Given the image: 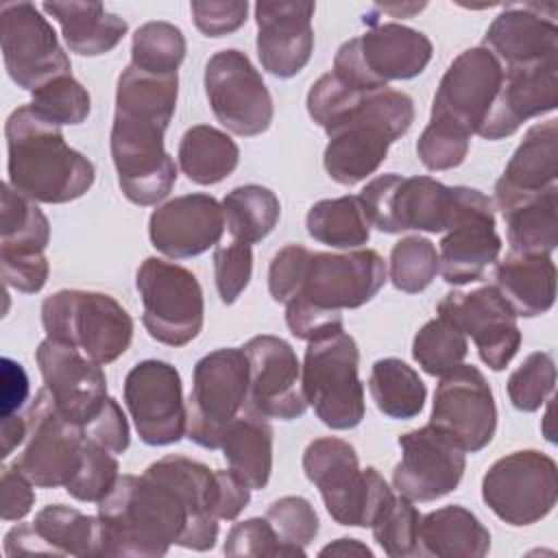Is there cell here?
I'll return each instance as SVG.
<instances>
[{"label": "cell", "instance_id": "6da1fadb", "mask_svg": "<svg viewBox=\"0 0 558 558\" xmlns=\"http://www.w3.org/2000/svg\"><path fill=\"white\" fill-rule=\"evenodd\" d=\"M102 556L159 558L170 545L207 551L218 541V473L163 456L142 475H120L98 501Z\"/></svg>", "mask_w": 558, "mask_h": 558}, {"label": "cell", "instance_id": "7a4b0ae2", "mask_svg": "<svg viewBox=\"0 0 558 558\" xmlns=\"http://www.w3.org/2000/svg\"><path fill=\"white\" fill-rule=\"evenodd\" d=\"M9 185L35 203L61 205L94 185V163L68 146L61 126L44 120L31 105L13 109L4 124Z\"/></svg>", "mask_w": 558, "mask_h": 558}, {"label": "cell", "instance_id": "3957f363", "mask_svg": "<svg viewBox=\"0 0 558 558\" xmlns=\"http://www.w3.org/2000/svg\"><path fill=\"white\" fill-rule=\"evenodd\" d=\"M414 122V100L399 89L375 87L331 126L325 129L323 166L340 185H355L386 161L392 142L401 140Z\"/></svg>", "mask_w": 558, "mask_h": 558}, {"label": "cell", "instance_id": "277c9868", "mask_svg": "<svg viewBox=\"0 0 558 558\" xmlns=\"http://www.w3.org/2000/svg\"><path fill=\"white\" fill-rule=\"evenodd\" d=\"M303 471L340 525L371 527L395 497L381 473L373 466L360 469L353 445L336 436L316 438L305 447Z\"/></svg>", "mask_w": 558, "mask_h": 558}, {"label": "cell", "instance_id": "5b68a950", "mask_svg": "<svg viewBox=\"0 0 558 558\" xmlns=\"http://www.w3.org/2000/svg\"><path fill=\"white\" fill-rule=\"evenodd\" d=\"M46 338L83 351L100 366L116 362L133 340L131 314L98 290H59L41 303Z\"/></svg>", "mask_w": 558, "mask_h": 558}, {"label": "cell", "instance_id": "8992f818", "mask_svg": "<svg viewBox=\"0 0 558 558\" xmlns=\"http://www.w3.org/2000/svg\"><path fill=\"white\" fill-rule=\"evenodd\" d=\"M357 371V342L344 329L307 342L301 366L303 392L307 405L331 429H353L364 418V384Z\"/></svg>", "mask_w": 558, "mask_h": 558}, {"label": "cell", "instance_id": "52a82bcc", "mask_svg": "<svg viewBox=\"0 0 558 558\" xmlns=\"http://www.w3.org/2000/svg\"><path fill=\"white\" fill-rule=\"evenodd\" d=\"M432 54L434 46L425 33L399 22H377L338 48L331 72L360 89L388 87L390 81L418 76Z\"/></svg>", "mask_w": 558, "mask_h": 558}, {"label": "cell", "instance_id": "ba28073f", "mask_svg": "<svg viewBox=\"0 0 558 558\" xmlns=\"http://www.w3.org/2000/svg\"><path fill=\"white\" fill-rule=\"evenodd\" d=\"M360 201L371 227L381 233H442L458 211V185L449 187L432 177L388 172L368 181L360 192Z\"/></svg>", "mask_w": 558, "mask_h": 558}, {"label": "cell", "instance_id": "9c48e42d", "mask_svg": "<svg viewBox=\"0 0 558 558\" xmlns=\"http://www.w3.org/2000/svg\"><path fill=\"white\" fill-rule=\"evenodd\" d=\"M248 401L244 349L222 347L203 355L192 373L185 436L205 449H220L231 421Z\"/></svg>", "mask_w": 558, "mask_h": 558}, {"label": "cell", "instance_id": "30bf717a", "mask_svg": "<svg viewBox=\"0 0 558 558\" xmlns=\"http://www.w3.org/2000/svg\"><path fill=\"white\" fill-rule=\"evenodd\" d=\"M166 129L168 122L157 118L113 113L109 146L118 185L140 207L157 205L177 183V163L163 146Z\"/></svg>", "mask_w": 558, "mask_h": 558}, {"label": "cell", "instance_id": "8fae6325", "mask_svg": "<svg viewBox=\"0 0 558 558\" xmlns=\"http://www.w3.org/2000/svg\"><path fill=\"white\" fill-rule=\"evenodd\" d=\"M142 323L148 336L168 347L192 342L205 320L203 288L192 270L159 257H146L135 272Z\"/></svg>", "mask_w": 558, "mask_h": 558}, {"label": "cell", "instance_id": "7c38bea8", "mask_svg": "<svg viewBox=\"0 0 558 558\" xmlns=\"http://www.w3.org/2000/svg\"><path fill=\"white\" fill-rule=\"evenodd\" d=\"M482 499L508 525L538 523L558 501V466L543 451H512L484 473Z\"/></svg>", "mask_w": 558, "mask_h": 558}, {"label": "cell", "instance_id": "4fadbf2b", "mask_svg": "<svg viewBox=\"0 0 558 558\" xmlns=\"http://www.w3.org/2000/svg\"><path fill=\"white\" fill-rule=\"evenodd\" d=\"M203 83L209 107L227 131L242 137L268 131L275 118L272 96L242 50L227 48L211 54L205 63Z\"/></svg>", "mask_w": 558, "mask_h": 558}, {"label": "cell", "instance_id": "5bb4252c", "mask_svg": "<svg viewBox=\"0 0 558 558\" xmlns=\"http://www.w3.org/2000/svg\"><path fill=\"white\" fill-rule=\"evenodd\" d=\"M0 46L11 81L35 92L52 78L72 74V63L52 24L31 2L0 7Z\"/></svg>", "mask_w": 558, "mask_h": 558}, {"label": "cell", "instance_id": "9a60e30c", "mask_svg": "<svg viewBox=\"0 0 558 558\" xmlns=\"http://www.w3.org/2000/svg\"><path fill=\"white\" fill-rule=\"evenodd\" d=\"M26 438L13 466L39 488L65 486L81 460L85 427L65 418L50 392L41 388L26 410Z\"/></svg>", "mask_w": 558, "mask_h": 558}, {"label": "cell", "instance_id": "2e32d148", "mask_svg": "<svg viewBox=\"0 0 558 558\" xmlns=\"http://www.w3.org/2000/svg\"><path fill=\"white\" fill-rule=\"evenodd\" d=\"M386 279V262L373 248L347 253L312 251L305 277L292 301L340 314L342 310H355L373 301Z\"/></svg>", "mask_w": 558, "mask_h": 558}, {"label": "cell", "instance_id": "e0dca14e", "mask_svg": "<svg viewBox=\"0 0 558 558\" xmlns=\"http://www.w3.org/2000/svg\"><path fill=\"white\" fill-rule=\"evenodd\" d=\"M124 403L142 442L163 447L185 436L187 408L183 384L170 362H137L124 377Z\"/></svg>", "mask_w": 558, "mask_h": 558}, {"label": "cell", "instance_id": "ac0fdd59", "mask_svg": "<svg viewBox=\"0 0 558 558\" xmlns=\"http://www.w3.org/2000/svg\"><path fill=\"white\" fill-rule=\"evenodd\" d=\"M499 253L493 201L475 187L458 185V211L438 246V272L451 286L480 281Z\"/></svg>", "mask_w": 558, "mask_h": 558}, {"label": "cell", "instance_id": "d6986e66", "mask_svg": "<svg viewBox=\"0 0 558 558\" xmlns=\"http://www.w3.org/2000/svg\"><path fill=\"white\" fill-rule=\"evenodd\" d=\"M429 423L445 432L464 453L482 451L497 429V405L484 373L458 364L436 386Z\"/></svg>", "mask_w": 558, "mask_h": 558}, {"label": "cell", "instance_id": "ffe728a7", "mask_svg": "<svg viewBox=\"0 0 558 558\" xmlns=\"http://www.w3.org/2000/svg\"><path fill=\"white\" fill-rule=\"evenodd\" d=\"M504 81V68L484 48H466L445 70L432 100L429 120H440L473 135L493 109Z\"/></svg>", "mask_w": 558, "mask_h": 558}, {"label": "cell", "instance_id": "44dd1931", "mask_svg": "<svg viewBox=\"0 0 558 558\" xmlns=\"http://www.w3.org/2000/svg\"><path fill=\"white\" fill-rule=\"evenodd\" d=\"M438 316L471 336L480 360L490 371H504L521 347L517 314L495 286L471 292H449L436 307Z\"/></svg>", "mask_w": 558, "mask_h": 558}, {"label": "cell", "instance_id": "7402d4cb", "mask_svg": "<svg viewBox=\"0 0 558 558\" xmlns=\"http://www.w3.org/2000/svg\"><path fill=\"white\" fill-rule=\"evenodd\" d=\"M401 460L392 486L412 501H436L458 488L466 469L464 449L432 423L399 436Z\"/></svg>", "mask_w": 558, "mask_h": 558}, {"label": "cell", "instance_id": "603a6c76", "mask_svg": "<svg viewBox=\"0 0 558 558\" xmlns=\"http://www.w3.org/2000/svg\"><path fill=\"white\" fill-rule=\"evenodd\" d=\"M248 360V405L266 418L294 421L307 410L301 364L279 336L262 333L242 347Z\"/></svg>", "mask_w": 558, "mask_h": 558}, {"label": "cell", "instance_id": "cb8c5ba5", "mask_svg": "<svg viewBox=\"0 0 558 558\" xmlns=\"http://www.w3.org/2000/svg\"><path fill=\"white\" fill-rule=\"evenodd\" d=\"M44 388L50 392L59 412L87 427L107 401V377L98 362L76 347L46 338L35 351Z\"/></svg>", "mask_w": 558, "mask_h": 558}, {"label": "cell", "instance_id": "d4e9b609", "mask_svg": "<svg viewBox=\"0 0 558 558\" xmlns=\"http://www.w3.org/2000/svg\"><path fill=\"white\" fill-rule=\"evenodd\" d=\"M314 2L259 0L255 4L257 57L277 78L296 76L314 52Z\"/></svg>", "mask_w": 558, "mask_h": 558}, {"label": "cell", "instance_id": "484cf974", "mask_svg": "<svg viewBox=\"0 0 558 558\" xmlns=\"http://www.w3.org/2000/svg\"><path fill=\"white\" fill-rule=\"evenodd\" d=\"M558 107V57L527 65L504 68V81L490 113L477 135L484 140H504L519 131L532 118Z\"/></svg>", "mask_w": 558, "mask_h": 558}, {"label": "cell", "instance_id": "4316f807", "mask_svg": "<svg viewBox=\"0 0 558 558\" xmlns=\"http://www.w3.org/2000/svg\"><path fill=\"white\" fill-rule=\"evenodd\" d=\"M225 231L222 205L203 192L174 196L148 218L153 246L170 259H190L216 246Z\"/></svg>", "mask_w": 558, "mask_h": 558}, {"label": "cell", "instance_id": "83f0119b", "mask_svg": "<svg viewBox=\"0 0 558 558\" xmlns=\"http://www.w3.org/2000/svg\"><path fill=\"white\" fill-rule=\"evenodd\" d=\"M4 554H52V556H102L100 519L76 508L52 504L35 514L33 523H20L4 534Z\"/></svg>", "mask_w": 558, "mask_h": 558}, {"label": "cell", "instance_id": "f1b7e54d", "mask_svg": "<svg viewBox=\"0 0 558 558\" xmlns=\"http://www.w3.org/2000/svg\"><path fill=\"white\" fill-rule=\"evenodd\" d=\"M545 7L534 2L510 4L493 20L482 46L495 54L501 68L558 57L556 11L545 13Z\"/></svg>", "mask_w": 558, "mask_h": 558}, {"label": "cell", "instance_id": "f546056e", "mask_svg": "<svg viewBox=\"0 0 558 558\" xmlns=\"http://www.w3.org/2000/svg\"><path fill=\"white\" fill-rule=\"evenodd\" d=\"M558 181V120L538 122L527 129L521 144L495 183L499 211L514 203L538 196Z\"/></svg>", "mask_w": 558, "mask_h": 558}, {"label": "cell", "instance_id": "4dcf8cb0", "mask_svg": "<svg viewBox=\"0 0 558 558\" xmlns=\"http://www.w3.org/2000/svg\"><path fill=\"white\" fill-rule=\"evenodd\" d=\"M495 288L517 316L547 314L556 301V266L545 253L510 251L495 268Z\"/></svg>", "mask_w": 558, "mask_h": 558}, {"label": "cell", "instance_id": "1f68e13d", "mask_svg": "<svg viewBox=\"0 0 558 558\" xmlns=\"http://www.w3.org/2000/svg\"><path fill=\"white\" fill-rule=\"evenodd\" d=\"M41 11L59 22L65 46L81 57L111 52L129 31L126 20L100 2H44Z\"/></svg>", "mask_w": 558, "mask_h": 558}, {"label": "cell", "instance_id": "d6a6232c", "mask_svg": "<svg viewBox=\"0 0 558 558\" xmlns=\"http://www.w3.org/2000/svg\"><path fill=\"white\" fill-rule=\"evenodd\" d=\"M222 456L229 469L251 488H266L272 473V427L266 416L246 405L227 427Z\"/></svg>", "mask_w": 558, "mask_h": 558}, {"label": "cell", "instance_id": "836d02e7", "mask_svg": "<svg viewBox=\"0 0 558 558\" xmlns=\"http://www.w3.org/2000/svg\"><path fill=\"white\" fill-rule=\"evenodd\" d=\"M421 554L436 558H482L490 551V532L464 506L451 504L421 517Z\"/></svg>", "mask_w": 558, "mask_h": 558}, {"label": "cell", "instance_id": "e575fe53", "mask_svg": "<svg viewBox=\"0 0 558 558\" xmlns=\"http://www.w3.org/2000/svg\"><path fill=\"white\" fill-rule=\"evenodd\" d=\"M179 168L196 185L225 181L240 161L238 144L220 129L209 124L190 126L179 142Z\"/></svg>", "mask_w": 558, "mask_h": 558}, {"label": "cell", "instance_id": "d590c367", "mask_svg": "<svg viewBox=\"0 0 558 558\" xmlns=\"http://www.w3.org/2000/svg\"><path fill=\"white\" fill-rule=\"evenodd\" d=\"M558 185L501 211L506 238L514 253H545L558 246Z\"/></svg>", "mask_w": 558, "mask_h": 558}, {"label": "cell", "instance_id": "8d00e7d4", "mask_svg": "<svg viewBox=\"0 0 558 558\" xmlns=\"http://www.w3.org/2000/svg\"><path fill=\"white\" fill-rule=\"evenodd\" d=\"M368 392L381 414L399 421L418 416L427 399V388L418 373L399 357H381L373 364Z\"/></svg>", "mask_w": 558, "mask_h": 558}, {"label": "cell", "instance_id": "74e56055", "mask_svg": "<svg viewBox=\"0 0 558 558\" xmlns=\"http://www.w3.org/2000/svg\"><path fill=\"white\" fill-rule=\"evenodd\" d=\"M307 233L331 248H357L371 238V220L360 196L323 198L305 216Z\"/></svg>", "mask_w": 558, "mask_h": 558}, {"label": "cell", "instance_id": "f35d334b", "mask_svg": "<svg viewBox=\"0 0 558 558\" xmlns=\"http://www.w3.org/2000/svg\"><path fill=\"white\" fill-rule=\"evenodd\" d=\"M225 227L233 240L244 244L262 242L279 222L281 203L277 194L264 185H238L222 198Z\"/></svg>", "mask_w": 558, "mask_h": 558}, {"label": "cell", "instance_id": "ab89813d", "mask_svg": "<svg viewBox=\"0 0 558 558\" xmlns=\"http://www.w3.org/2000/svg\"><path fill=\"white\" fill-rule=\"evenodd\" d=\"M50 242V222L35 201L15 192L9 181L0 192V253H44Z\"/></svg>", "mask_w": 558, "mask_h": 558}, {"label": "cell", "instance_id": "60d3db41", "mask_svg": "<svg viewBox=\"0 0 558 558\" xmlns=\"http://www.w3.org/2000/svg\"><path fill=\"white\" fill-rule=\"evenodd\" d=\"M179 98V74L157 76L126 65L116 85V111L159 118L170 122Z\"/></svg>", "mask_w": 558, "mask_h": 558}, {"label": "cell", "instance_id": "b9f144b4", "mask_svg": "<svg viewBox=\"0 0 558 558\" xmlns=\"http://www.w3.org/2000/svg\"><path fill=\"white\" fill-rule=\"evenodd\" d=\"M185 35L170 22H146L131 39V65L157 76L177 74L185 59Z\"/></svg>", "mask_w": 558, "mask_h": 558}, {"label": "cell", "instance_id": "7bdbcfd3", "mask_svg": "<svg viewBox=\"0 0 558 558\" xmlns=\"http://www.w3.org/2000/svg\"><path fill=\"white\" fill-rule=\"evenodd\" d=\"M469 353L466 336L445 318L427 320L412 340V357L418 366L434 377H442Z\"/></svg>", "mask_w": 558, "mask_h": 558}, {"label": "cell", "instance_id": "ee69618b", "mask_svg": "<svg viewBox=\"0 0 558 558\" xmlns=\"http://www.w3.org/2000/svg\"><path fill=\"white\" fill-rule=\"evenodd\" d=\"M438 275V251L423 235H405L390 251L388 277L405 294L423 292Z\"/></svg>", "mask_w": 558, "mask_h": 558}, {"label": "cell", "instance_id": "f6af8a7d", "mask_svg": "<svg viewBox=\"0 0 558 558\" xmlns=\"http://www.w3.org/2000/svg\"><path fill=\"white\" fill-rule=\"evenodd\" d=\"M418 527L421 512L416 510L414 501L403 495H395L371 525L375 543L390 558H408L421 554Z\"/></svg>", "mask_w": 558, "mask_h": 558}, {"label": "cell", "instance_id": "bcb514c9", "mask_svg": "<svg viewBox=\"0 0 558 558\" xmlns=\"http://www.w3.org/2000/svg\"><path fill=\"white\" fill-rule=\"evenodd\" d=\"M120 464L116 460V453L92 440L85 438L83 453L78 460V466L72 475V480L63 486L70 497L87 504H98L107 497V493L116 486L120 477Z\"/></svg>", "mask_w": 558, "mask_h": 558}, {"label": "cell", "instance_id": "7dc6e473", "mask_svg": "<svg viewBox=\"0 0 558 558\" xmlns=\"http://www.w3.org/2000/svg\"><path fill=\"white\" fill-rule=\"evenodd\" d=\"M28 105L35 113L57 126L81 124L92 111L89 92L72 74L52 78L50 83L35 89Z\"/></svg>", "mask_w": 558, "mask_h": 558}, {"label": "cell", "instance_id": "c3c4849f", "mask_svg": "<svg viewBox=\"0 0 558 558\" xmlns=\"http://www.w3.org/2000/svg\"><path fill=\"white\" fill-rule=\"evenodd\" d=\"M556 386V362L547 351L530 353L508 377L506 390L519 412H536Z\"/></svg>", "mask_w": 558, "mask_h": 558}, {"label": "cell", "instance_id": "681fc988", "mask_svg": "<svg viewBox=\"0 0 558 558\" xmlns=\"http://www.w3.org/2000/svg\"><path fill=\"white\" fill-rule=\"evenodd\" d=\"M266 519L275 527L279 541L301 558L305 556V547L316 538L320 527L314 506L299 495L275 499L266 510Z\"/></svg>", "mask_w": 558, "mask_h": 558}, {"label": "cell", "instance_id": "f907efd6", "mask_svg": "<svg viewBox=\"0 0 558 558\" xmlns=\"http://www.w3.org/2000/svg\"><path fill=\"white\" fill-rule=\"evenodd\" d=\"M469 140L471 135L458 126L429 120L416 142V155L427 170H451L466 159Z\"/></svg>", "mask_w": 558, "mask_h": 558}, {"label": "cell", "instance_id": "816d5d0a", "mask_svg": "<svg viewBox=\"0 0 558 558\" xmlns=\"http://www.w3.org/2000/svg\"><path fill=\"white\" fill-rule=\"evenodd\" d=\"M253 275V251L251 244L229 242L218 244L214 251V277L216 290L225 305L238 301V296L246 290Z\"/></svg>", "mask_w": 558, "mask_h": 558}, {"label": "cell", "instance_id": "f5cc1de1", "mask_svg": "<svg viewBox=\"0 0 558 558\" xmlns=\"http://www.w3.org/2000/svg\"><path fill=\"white\" fill-rule=\"evenodd\" d=\"M222 551L227 556H294L288 545H283L270 525V521L264 517H253L246 521L235 523L225 541Z\"/></svg>", "mask_w": 558, "mask_h": 558}, {"label": "cell", "instance_id": "db71d44e", "mask_svg": "<svg viewBox=\"0 0 558 558\" xmlns=\"http://www.w3.org/2000/svg\"><path fill=\"white\" fill-rule=\"evenodd\" d=\"M312 251L301 244L279 248L268 266V292L275 303H288L296 296Z\"/></svg>", "mask_w": 558, "mask_h": 558}, {"label": "cell", "instance_id": "11a10c76", "mask_svg": "<svg viewBox=\"0 0 558 558\" xmlns=\"http://www.w3.org/2000/svg\"><path fill=\"white\" fill-rule=\"evenodd\" d=\"M194 26L207 37H222L238 31L248 15L246 0H194L190 4Z\"/></svg>", "mask_w": 558, "mask_h": 558}, {"label": "cell", "instance_id": "9f6ffc18", "mask_svg": "<svg viewBox=\"0 0 558 558\" xmlns=\"http://www.w3.org/2000/svg\"><path fill=\"white\" fill-rule=\"evenodd\" d=\"M2 279L7 288H13L24 294L39 292L50 275V264L44 253H24V255H7L0 253Z\"/></svg>", "mask_w": 558, "mask_h": 558}, {"label": "cell", "instance_id": "6f0895ef", "mask_svg": "<svg viewBox=\"0 0 558 558\" xmlns=\"http://www.w3.org/2000/svg\"><path fill=\"white\" fill-rule=\"evenodd\" d=\"M85 434L116 456L129 449V442H131L129 421L113 397H107L98 416L85 427Z\"/></svg>", "mask_w": 558, "mask_h": 558}, {"label": "cell", "instance_id": "680465c9", "mask_svg": "<svg viewBox=\"0 0 558 558\" xmlns=\"http://www.w3.org/2000/svg\"><path fill=\"white\" fill-rule=\"evenodd\" d=\"M33 482L17 471L13 464L2 469L0 480V517L2 521H20L24 519L35 504Z\"/></svg>", "mask_w": 558, "mask_h": 558}, {"label": "cell", "instance_id": "91938a15", "mask_svg": "<svg viewBox=\"0 0 558 558\" xmlns=\"http://www.w3.org/2000/svg\"><path fill=\"white\" fill-rule=\"evenodd\" d=\"M2 392H0V412L2 416L17 414L28 399V375L24 366L11 357H2Z\"/></svg>", "mask_w": 558, "mask_h": 558}, {"label": "cell", "instance_id": "94428289", "mask_svg": "<svg viewBox=\"0 0 558 558\" xmlns=\"http://www.w3.org/2000/svg\"><path fill=\"white\" fill-rule=\"evenodd\" d=\"M218 473V519L233 521L251 501V488L229 469Z\"/></svg>", "mask_w": 558, "mask_h": 558}, {"label": "cell", "instance_id": "6125c7cd", "mask_svg": "<svg viewBox=\"0 0 558 558\" xmlns=\"http://www.w3.org/2000/svg\"><path fill=\"white\" fill-rule=\"evenodd\" d=\"M26 432H28V425H26V416H20V414H9V416H2V425H0V440H2V458H9L11 451L24 442L26 438Z\"/></svg>", "mask_w": 558, "mask_h": 558}, {"label": "cell", "instance_id": "be15d7a7", "mask_svg": "<svg viewBox=\"0 0 558 558\" xmlns=\"http://www.w3.org/2000/svg\"><path fill=\"white\" fill-rule=\"evenodd\" d=\"M320 556H366V558H373V551L371 547H366L364 543H360L357 538H338L329 545H325L320 549Z\"/></svg>", "mask_w": 558, "mask_h": 558}, {"label": "cell", "instance_id": "e7e4bbea", "mask_svg": "<svg viewBox=\"0 0 558 558\" xmlns=\"http://www.w3.org/2000/svg\"><path fill=\"white\" fill-rule=\"evenodd\" d=\"M423 9H425V2H421V4H379L377 7V11L390 13L392 17H410Z\"/></svg>", "mask_w": 558, "mask_h": 558}]
</instances>
